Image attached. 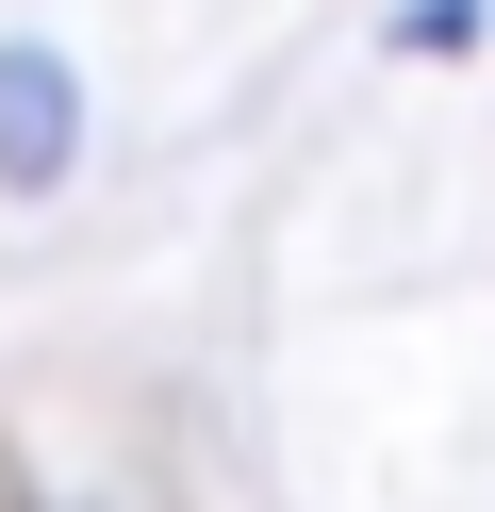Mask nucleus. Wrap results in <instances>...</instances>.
<instances>
[{
  "mask_svg": "<svg viewBox=\"0 0 495 512\" xmlns=\"http://www.w3.org/2000/svg\"><path fill=\"white\" fill-rule=\"evenodd\" d=\"M66 133H83V83H66L50 50H0V182H17V199L66 182Z\"/></svg>",
  "mask_w": 495,
  "mask_h": 512,
  "instance_id": "1",
  "label": "nucleus"
}]
</instances>
